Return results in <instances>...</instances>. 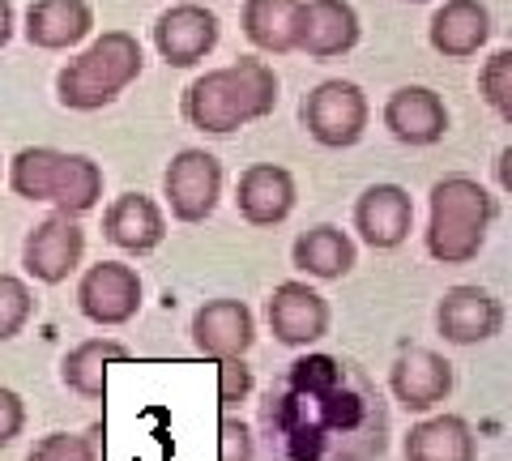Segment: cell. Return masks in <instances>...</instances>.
Listing matches in <instances>:
<instances>
[{
	"label": "cell",
	"mask_w": 512,
	"mask_h": 461,
	"mask_svg": "<svg viewBox=\"0 0 512 461\" xmlns=\"http://www.w3.org/2000/svg\"><path fill=\"white\" fill-rule=\"evenodd\" d=\"M274 107H278V73L261 56H239L235 65L205 69L201 77H192V86L180 99L188 129L210 137L248 129V124L274 116Z\"/></svg>",
	"instance_id": "6da1fadb"
},
{
	"label": "cell",
	"mask_w": 512,
	"mask_h": 461,
	"mask_svg": "<svg viewBox=\"0 0 512 461\" xmlns=\"http://www.w3.org/2000/svg\"><path fill=\"white\" fill-rule=\"evenodd\" d=\"M500 218V197L474 176H444L427 193V257L436 265H470L487 248Z\"/></svg>",
	"instance_id": "7a4b0ae2"
},
{
	"label": "cell",
	"mask_w": 512,
	"mask_h": 461,
	"mask_svg": "<svg viewBox=\"0 0 512 461\" xmlns=\"http://www.w3.org/2000/svg\"><path fill=\"white\" fill-rule=\"evenodd\" d=\"M9 188L22 201L52 205L56 214L82 218L103 201V167L90 154L56 146H26L9 158Z\"/></svg>",
	"instance_id": "3957f363"
},
{
	"label": "cell",
	"mask_w": 512,
	"mask_h": 461,
	"mask_svg": "<svg viewBox=\"0 0 512 461\" xmlns=\"http://www.w3.org/2000/svg\"><path fill=\"white\" fill-rule=\"evenodd\" d=\"M141 69H146V52H141L137 35L103 30L86 52H77L56 73V99L69 111H103L137 82Z\"/></svg>",
	"instance_id": "277c9868"
},
{
	"label": "cell",
	"mask_w": 512,
	"mask_h": 461,
	"mask_svg": "<svg viewBox=\"0 0 512 461\" xmlns=\"http://www.w3.org/2000/svg\"><path fill=\"white\" fill-rule=\"evenodd\" d=\"M299 120L308 137L325 150H350L359 146L367 133V120H372V103H367L363 86L342 82V77H329V82L312 86L303 94Z\"/></svg>",
	"instance_id": "5b68a950"
},
{
	"label": "cell",
	"mask_w": 512,
	"mask_h": 461,
	"mask_svg": "<svg viewBox=\"0 0 512 461\" xmlns=\"http://www.w3.org/2000/svg\"><path fill=\"white\" fill-rule=\"evenodd\" d=\"M146 304V282L133 265L124 261H99L86 265L82 282H77V308L90 325L99 329H120Z\"/></svg>",
	"instance_id": "8992f818"
},
{
	"label": "cell",
	"mask_w": 512,
	"mask_h": 461,
	"mask_svg": "<svg viewBox=\"0 0 512 461\" xmlns=\"http://www.w3.org/2000/svg\"><path fill=\"white\" fill-rule=\"evenodd\" d=\"M222 180L227 176H222L218 154L197 150V146L180 150L163 171V197H167L171 218L188 222V227L192 222H205L222 201Z\"/></svg>",
	"instance_id": "52a82bcc"
},
{
	"label": "cell",
	"mask_w": 512,
	"mask_h": 461,
	"mask_svg": "<svg viewBox=\"0 0 512 461\" xmlns=\"http://www.w3.org/2000/svg\"><path fill=\"white\" fill-rule=\"evenodd\" d=\"M86 257V231L82 222L69 214H47L43 222H35L22 244V265L26 274L43 282V286H60L69 282Z\"/></svg>",
	"instance_id": "ba28073f"
},
{
	"label": "cell",
	"mask_w": 512,
	"mask_h": 461,
	"mask_svg": "<svg viewBox=\"0 0 512 461\" xmlns=\"http://www.w3.org/2000/svg\"><path fill=\"white\" fill-rule=\"evenodd\" d=\"M265 321H269L274 342L303 351V346H316L329 333L333 312H329V299L316 286L291 278V282H278L274 295L265 299Z\"/></svg>",
	"instance_id": "9c48e42d"
},
{
	"label": "cell",
	"mask_w": 512,
	"mask_h": 461,
	"mask_svg": "<svg viewBox=\"0 0 512 461\" xmlns=\"http://www.w3.org/2000/svg\"><path fill=\"white\" fill-rule=\"evenodd\" d=\"M222 22L214 9L197 5V0H180V5L163 9L154 18V52L167 60L171 69H192L218 47Z\"/></svg>",
	"instance_id": "30bf717a"
},
{
	"label": "cell",
	"mask_w": 512,
	"mask_h": 461,
	"mask_svg": "<svg viewBox=\"0 0 512 461\" xmlns=\"http://www.w3.org/2000/svg\"><path fill=\"white\" fill-rule=\"evenodd\" d=\"M363 35L359 9L350 0H299L295 13V52L308 60H338L355 52Z\"/></svg>",
	"instance_id": "8fae6325"
},
{
	"label": "cell",
	"mask_w": 512,
	"mask_h": 461,
	"mask_svg": "<svg viewBox=\"0 0 512 461\" xmlns=\"http://www.w3.org/2000/svg\"><path fill=\"white\" fill-rule=\"evenodd\" d=\"M436 329L444 342L453 346H478V342H491L495 333L504 329V304L500 295H491L487 286H474V282H461V286H448L436 304Z\"/></svg>",
	"instance_id": "7c38bea8"
},
{
	"label": "cell",
	"mask_w": 512,
	"mask_h": 461,
	"mask_svg": "<svg viewBox=\"0 0 512 461\" xmlns=\"http://www.w3.org/2000/svg\"><path fill=\"white\" fill-rule=\"evenodd\" d=\"M453 380H457L453 363L440 351H431V346H406L389 368V389L397 397V406L410 410V415H427V410L448 402Z\"/></svg>",
	"instance_id": "4fadbf2b"
},
{
	"label": "cell",
	"mask_w": 512,
	"mask_h": 461,
	"mask_svg": "<svg viewBox=\"0 0 512 461\" xmlns=\"http://www.w3.org/2000/svg\"><path fill=\"white\" fill-rule=\"evenodd\" d=\"M192 342L205 359H244L256 342V316L244 299H205V304L192 312Z\"/></svg>",
	"instance_id": "5bb4252c"
},
{
	"label": "cell",
	"mask_w": 512,
	"mask_h": 461,
	"mask_svg": "<svg viewBox=\"0 0 512 461\" xmlns=\"http://www.w3.org/2000/svg\"><path fill=\"white\" fill-rule=\"evenodd\" d=\"M299 205V184L282 163H252L239 171L235 210L248 227H282Z\"/></svg>",
	"instance_id": "9a60e30c"
},
{
	"label": "cell",
	"mask_w": 512,
	"mask_h": 461,
	"mask_svg": "<svg viewBox=\"0 0 512 461\" xmlns=\"http://www.w3.org/2000/svg\"><path fill=\"white\" fill-rule=\"evenodd\" d=\"M355 231L367 248L393 252L414 231V197L402 184H372L355 201Z\"/></svg>",
	"instance_id": "2e32d148"
},
{
	"label": "cell",
	"mask_w": 512,
	"mask_h": 461,
	"mask_svg": "<svg viewBox=\"0 0 512 461\" xmlns=\"http://www.w3.org/2000/svg\"><path fill=\"white\" fill-rule=\"evenodd\" d=\"M103 240L116 244L128 257H150L167 240V214L163 205L146 193H120L103 210Z\"/></svg>",
	"instance_id": "e0dca14e"
},
{
	"label": "cell",
	"mask_w": 512,
	"mask_h": 461,
	"mask_svg": "<svg viewBox=\"0 0 512 461\" xmlns=\"http://www.w3.org/2000/svg\"><path fill=\"white\" fill-rule=\"evenodd\" d=\"M384 129L402 146H436L448 133V107L431 86H397L384 99Z\"/></svg>",
	"instance_id": "ac0fdd59"
},
{
	"label": "cell",
	"mask_w": 512,
	"mask_h": 461,
	"mask_svg": "<svg viewBox=\"0 0 512 461\" xmlns=\"http://www.w3.org/2000/svg\"><path fill=\"white\" fill-rule=\"evenodd\" d=\"M491 39V9L483 0H444L427 22V43L431 52L444 60H470L487 47Z\"/></svg>",
	"instance_id": "d6986e66"
},
{
	"label": "cell",
	"mask_w": 512,
	"mask_h": 461,
	"mask_svg": "<svg viewBox=\"0 0 512 461\" xmlns=\"http://www.w3.org/2000/svg\"><path fill=\"white\" fill-rule=\"evenodd\" d=\"M26 39L39 52H69L94 30V9L86 0H35L26 9Z\"/></svg>",
	"instance_id": "ffe728a7"
},
{
	"label": "cell",
	"mask_w": 512,
	"mask_h": 461,
	"mask_svg": "<svg viewBox=\"0 0 512 461\" xmlns=\"http://www.w3.org/2000/svg\"><path fill=\"white\" fill-rule=\"evenodd\" d=\"M291 261L299 274H308L316 282H338L359 265V248L342 227L316 222V227L299 231V240L291 244Z\"/></svg>",
	"instance_id": "44dd1931"
},
{
	"label": "cell",
	"mask_w": 512,
	"mask_h": 461,
	"mask_svg": "<svg viewBox=\"0 0 512 461\" xmlns=\"http://www.w3.org/2000/svg\"><path fill=\"white\" fill-rule=\"evenodd\" d=\"M128 359H133V351H128L120 338H86L64 355L60 380H64V389H73L77 397H86V402H103L107 372L116 368V363H128Z\"/></svg>",
	"instance_id": "7402d4cb"
},
{
	"label": "cell",
	"mask_w": 512,
	"mask_h": 461,
	"mask_svg": "<svg viewBox=\"0 0 512 461\" xmlns=\"http://www.w3.org/2000/svg\"><path fill=\"white\" fill-rule=\"evenodd\" d=\"M402 453L406 461H474L478 436L461 415H431L406 432Z\"/></svg>",
	"instance_id": "603a6c76"
},
{
	"label": "cell",
	"mask_w": 512,
	"mask_h": 461,
	"mask_svg": "<svg viewBox=\"0 0 512 461\" xmlns=\"http://www.w3.org/2000/svg\"><path fill=\"white\" fill-rule=\"evenodd\" d=\"M295 13H299V0H244L239 26H244V39L256 52L286 56L295 52Z\"/></svg>",
	"instance_id": "cb8c5ba5"
},
{
	"label": "cell",
	"mask_w": 512,
	"mask_h": 461,
	"mask_svg": "<svg viewBox=\"0 0 512 461\" xmlns=\"http://www.w3.org/2000/svg\"><path fill=\"white\" fill-rule=\"evenodd\" d=\"M35 316V291L18 274H0V342H13Z\"/></svg>",
	"instance_id": "d4e9b609"
},
{
	"label": "cell",
	"mask_w": 512,
	"mask_h": 461,
	"mask_svg": "<svg viewBox=\"0 0 512 461\" xmlns=\"http://www.w3.org/2000/svg\"><path fill=\"white\" fill-rule=\"evenodd\" d=\"M478 94L500 120H512V47H500L483 69H478Z\"/></svg>",
	"instance_id": "484cf974"
},
{
	"label": "cell",
	"mask_w": 512,
	"mask_h": 461,
	"mask_svg": "<svg viewBox=\"0 0 512 461\" xmlns=\"http://www.w3.org/2000/svg\"><path fill=\"white\" fill-rule=\"evenodd\" d=\"M26 461H103L99 457V444L90 436H77V432H47L30 444Z\"/></svg>",
	"instance_id": "4316f807"
},
{
	"label": "cell",
	"mask_w": 512,
	"mask_h": 461,
	"mask_svg": "<svg viewBox=\"0 0 512 461\" xmlns=\"http://www.w3.org/2000/svg\"><path fill=\"white\" fill-rule=\"evenodd\" d=\"M252 385H256V380H252V368L244 359H222L218 363V402L227 410L239 406V402H248Z\"/></svg>",
	"instance_id": "83f0119b"
},
{
	"label": "cell",
	"mask_w": 512,
	"mask_h": 461,
	"mask_svg": "<svg viewBox=\"0 0 512 461\" xmlns=\"http://www.w3.org/2000/svg\"><path fill=\"white\" fill-rule=\"evenodd\" d=\"M252 457H256V444H252L248 423L227 415L218 423V461H252Z\"/></svg>",
	"instance_id": "f1b7e54d"
},
{
	"label": "cell",
	"mask_w": 512,
	"mask_h": 461,
	"mask_svg": "<svg viewBox=\"0 0 512 461\" xmlns=\"http://www.w3.org/2000/svg\"><path fill=\"white\" fill-rule=\"evenodd\" d=\"M22 432H26V402H22V393L0 385V449L13 444Z\"/></svg>",
	"instance_id": "f546056e"
},
{
	"label": "cell",
	"mask_w": 512,
	"mask_h": 461,
	"mask_svg": "<svg viewBox=\"0 0 512 461\" xmlns=\"http://www.w3.org/2000/svg\"><path fill=\"white\" fill-rule=\"evenodd\" d=\"M13 30H18V13H13L9 0H0V47L13 39Z\"/></svg>",
	"instance_id": "4dcf8cb0"
},
{
	"label": "cell",
	"mask_w": 512,
	"mask_h": 461,
	"mask_svg": "<svg viewBox=\"0 0 512 461\" xmlns=\"http://www.w3.org/2000/svg\"><path fill=\"white\" fill-rule=\"evenodd\" d=\"M406 5H427V0H406Z\"/></svg>",
	"instance_id": "1f68e13d"
}]
</instances>
